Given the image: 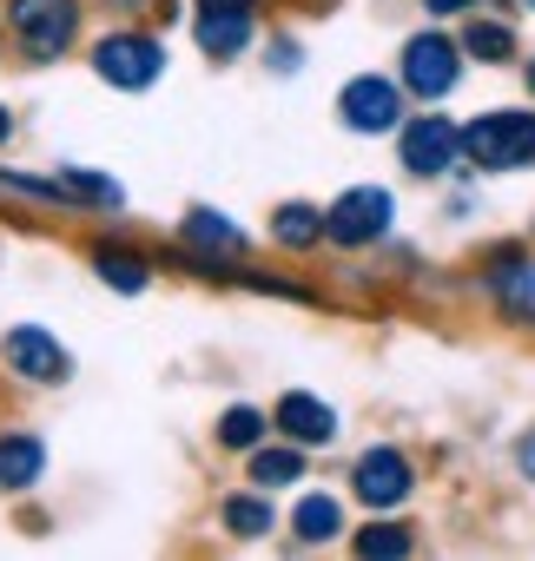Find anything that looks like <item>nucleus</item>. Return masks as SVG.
Returning <instances> with one entry per match:
<instances>
[{
  "instance_id": "7",
  "label": "nucleus",
  "mask_w": 535,
  "mask_h": 561,
  "mask_svg": "<svg viewBox=\"0 0 535 561\" xmlns=\"http://www.w3.org/2000/svg\"><path fill=\"white\" fill-rule=\"evenodd\" d=\"M338 106H344V126H357V133H390V126L403 119V93H397L390 80H377V73L351 80Z\"/></svg>"
},
{
  "instance_id": "12",
  "label": "nucleus",
  "mask_w": 535,
  "mask_h": 561,
  "mask_svg": "<svg viewBox=\"0 0 535 561\" xmlns=\"http://www.w3.org/2000/svg\"><path fill=\"white\" fill-rule=\"evenodd\" d=\"M244 41H251V14H244V8H198V47H205V54L225 60V54H238Z\"/></svg>"
},
{
  "instance_id": "19",
  "label": "nucleus",
  "mask_w": 535,
  "mask_h": 561,
  "mask_svg": "<svg viewBox=\"0 0 535 561\" xmlns=\"http://www.w3.org/2000/svg\"><path fill=\"white\" fill-rule=\"evenodd\" d=\"M463 54H476V60H509L515 54V34L509 27H496V21H476V27H463Z\"/></svg>"
},
{
  "instance_id": "11",
  "label": "nucleus",
  "mask_w": 535,
  "mask_h": 561,
  "mask_svg": "<svg viewBox=\"0 0 535 561\" xmlns=\"http://www.w3.org/2000/svg\"><path fill=\"white\" fill-rule=\"evenodd\" d=\"M496 305L515 318V324H535V257H502L496 277H489Z\"/></svg>"
},
{
  "instance_id": "4",
  "label": "nucleus",
  "mask_w": 535,
  "mask_h": 561,
  "mask_svg": "<svg viewBox=\"0 0 535 561\" xmlns=\"http://www.w3.org/2000/svg\"><path fill=\"white\" fill-rule=\"evenodd\" d=\"M93 67H100L106 87L139 93V87H152V80L166 73V54H159V41H146V34H106L100 54H93Z\"/></svg>"
},
{
  "instance_id": "9",
  "label": "nucleus",
  "mask_w": 535,
  "mask_h": 561,
  "mask_svg": "<svg viewBox=\"0 0 535 561\" xmlns=\"http://www.w3.org/2000/svg\"><path fill=\"white\" fill-rule=\"evenodd\" d=\"M8 364L27 377V383H60L67 377V351L41 331V324H21V331H8Z\"/></svg>"
},
{
  "instance_id": "22",
  "label": "nucleus",
  "mask_w": 535,
  "mask_h": 561,
  "mask_svg": "<svg viewBox=\"0 0 535 561\" xmlns=\"http://www.w3.org/2000/svg\"><path fill=\"white\" fill-rule=\"evenodd\" d=\"M357 554H371V561H384V554H410V528L377 522V528H364V535H357Z\"/></svg>"
},
{
  "instance_id": "2",
  "label": "nucleus",
  "mask_w": 535,
  "mask_h": 561,
  "mask_svg": "<svg viewBox=\"0 0 535 561\" xmlns=\"http://www.w3.org/2000/svg\"><path fill=\"white\" fill-rule=\"evenodd\" d=\"M8 27H14L21 54L60 60V54L73 47V34H80V8H73V0H14V8H8Z\"/></svg>"
},
{
  "instance_id": "25",
  "label": "nucleus",
  "mask_w": 535,
  "mask_h": 561,
  "mask_svg": "<svg viewBox=\"0 0 535 561\" xmlns=\"http://www.w3.org/2000/svg\"><path fill=\"white\" fill-rule=\"evenodd\" d=\"M430 14H463V8H476V0H423Z\"/></svg>"
},
{
  "instance_id": "21",
  "label": "nucleus",
  "mask_w": 535,
  "mask_h": 561,
  "mask_svg": "<svg viewBox=\"0 0 535 561\" xmlns=\"http://www.w3.org/2000/svg\"><path fill=\"white\" fill-rule=\"evenodd\" d=\"M258 436H264V416L258 410H244V403L225 410V423H218V443L225 449H258Z\"/></svg>"
},
{
  "instance_id": "26",
  "label": "nucleus",
  "mask_w": 535,
  "mask_h": 561,
  "mask_svg": "<svg viewBox=\"0 0 535 561\" xmlns=\"http://www.w3.org/2000/svg\"><path fill=\"white\" fill-rule=\"evenodd\" d=\"M198 8H244V14H251L258 0H198Z\"/></svg>"
},
{
  "instance_id": "5",
  "label": "nucleus",
  "mask_w": 535,
  "mask_h": 561,
  "mask_svg": "<svg viewBox=\"0 0 535 561\" xmlns=\"http://www.w3.org/2000/svg\"><path fill=\"white\" fill-rule=\"evenodd\" d=\"M456 73H463V47H456V41L417 34V41L403 47V87H410L417 100H443V93L456 87Z\"/></svg>"
},
{
  "instance_id": "3",
  "label": "nucleus",
  "mask_w": 535,
  "mask_h": 561,
  "mask_svg": "<svg viewBox=\"0 0 535 561\" xmlns=\"http://www.w3.org/2000/svg\"><path fill=\"white\" fill-rule=\"evenodd\" d=\"M390 211H397V198H390L384 185H351V192L325 211V231L357 251V244H377V238L390 231Z\"/></svg>"
},
{
  "instance_id": "23",
  "label": "nucleus",
  "mask_w": 535,
  "mask_h": 561,
  "mask_svg": "<svg viewBox=\"0 0 535 561\" xmlns=\"http://www.w3.org/2000/svg\"><path fill=\"white\" fill-rule=\"evenodd\" d=\"M60 192H73V198H93V205H119V198H126L113 179H93V172H67V179H60Z\"/></svg>"
},
{
  "instance_id": "1",
  "label": "nucleus",
  "mask_w": 535,
  "mask_h": 561,
  "mask_svg": "<svg viewBox=\"0 0 535 561\" xmlns=\"http://www.w3.org/2000/svg\"><path fill=\"white\" fill-rule=\"evenodd\" d=\"M463 152L482 172H515L535 165V113H482L463 126Z\"/></svg>"
},
{
  "instance_id": "20",
  "label": "nucleus",
  "mask_w": 535,
  "mask_h": 561,
  "mask_svg": "<svg viewBox=\"0 0 535 561\" xmlns=\"http://www.w3.org/2000/svg\"><path fill=\"white\" fill-rule=\"evenodd\" d=\"M225 528L251 541V535H264V528H272V508H264L258 495H231V502H225Z\"/></svg>"
},
{
  "instance_id": "28",
  "label": "nucleus",
  "mask_w": 535,
  "mask_h": 561,
  "mask_svg": "<svg viewBox=\"0 0 535 561\" xmlns=\"http://www.w3.org/2000/svg\"><path fill=\"white\" fill-rule=\"evenodd\" d=\"M522 462H528V469H535V436H528V443H522Z\"/></svg>"
},
{
  "instance_id": "14",
  "label": "nucleus",
  "mask_w": 535,
  "mask_h": 561,
  "mask_svg": "<svg viewBox=\"0 0 535 561\" xmlns=\"http://www.w3.org/2000/svg\"><path fill=\"white\" fill-rule=\"evenodd\" d=\"M179 238L198 244V251H212V257H238V251H244V231H238L231 218H218V211H185Z\"/></svg>"
},
{
  "instance_id": "15",
  "label": "nucleus",
  "mask_w": 535,
  "mask_h": 561,
  "mask_svg": "<svg viewBox=\"0 0 535 561\" xmlns=\"http://www.w3.org/2000/svg\"><path fill=\"white\" fill-rule=\"evenodd\" d=\"M93 271L106 277L113 291H146V277H152L146 257H139V251H119V244H100V251H93Z\"/></svg>"
},
{
  "instance_id": "13",
  "label": "nucleus",
  "mask_w": 535,
  "mask_h": 561,
  "mask_svg": "<svg viewBox=\"0 0 535 561\" xmlns=\"http://www.w3.org/2000/svg\"><path fill=\"white\" fill-rule=\"evenodd\" d=\"M47 469L41 436H0V489H34Z\"/></svg>"
},
{
  "instance_id": "27",
  "label": "nucleus",
  "mask_w": 535,
  "mask_h": 561,
  "mask_svg": "<svg viewBox=\"0 0 535 561\" xmlns=\"http://www.w3.org/2000/svg\"><path fill=\"white\" fill-rule=\"evenodd\" d=\"M8 139H14V113H8V106H0V146H8Z\"/></svg>"
},
{
  "instance_id": "10",
  "label": "nucleus",
  "mask_w": 535,
  "mask_h": 561,
  "mask_svg": "<svg viewBox=\"0 0 535 561\" xmlns=\"http://www.w3.org/2000/svg\"><path fill=\"white\" fill-rule=\"evenodd\" d=\"M278 430H285L292 443H305V449H318V443H331V436H338V416H331V403H318V397H305V390H292V397L278 403Z\"/></svg>"
},
{
  "instance_id": "18",
  "label": "nucleus",
  "mask_w": 535,
  "mask_h": 561,
  "mask_svg": "<svg viewBox=\"0 0 535 561\" xmlns=\"http://www.w3.org/2000/svg\"><path fill=\"white\" fill-rule=\"evenodd\" d=\"M272 238H278L285 251H305V244H318V238H325V218H318L311 205H285V211L272 218Z\"/></svg>"
},
{
  "instance_id": "29",
  "label": "nucleus",
  "mask_w": 535,
  "mask_h": 561,
  "mask_svg": "<svg viewBox=\"0 0 535 561\" xmlns=\"http://www.w3.org/2000/svg\"><path fill=\"white\" fill-rule=\"evenodd\" d=\"M528 8H535V0H528Z\"/></svg>"
},
{
  "instance_id": "16",
  "label": "nucleus",
  "mask_w": 535,
  "mask_h": 561,
  "mask_svg": "<svg viewBox=\"0 0 535 561\" xmlns=\"http://www.w3.org/2000/svg\"><path fill=\"white\" fill-rule=\"evenodd\" d=\"M298 476H305V443H292V449H258L251 456V482L258 489H285Z\"/></svg>"
},
{
  "instance_id": "30",
  "label": "nucleus",
  "mask_w": 535,
  "mask_h": 561,
  "mask_svg": "<svg viewBox=\"0 0 535 561\" xmlns=\"http://www.w3.org/2000/svg\"><path fill=\"white\" fill-rule=\"evenodd\" d=\"M528 80H535V73H528Z\"/></svg>"
},
{
  "instance_id": "17",
  "label": "nucleus",
  "mask_w": 535,
  "mask_h": 561,
  "mask_svg": "<svg viewBox=\"0 0 535 561\" xmlns=\"http://www.w3.org/2000/svg\"><path fill=\"white\" fill-rule=\"evenodd\" d=\"M292 528H298V541H331V535L344 528L338 495H305V502H298V515H292Z\"/></svg>"
},
{
  "instance_id": "8",
  "label": "nucleus",
  "mask_w": 535,
  "mask_h": 561,
  "mask_svg": "<svg viewBox=\"0 0 535 561\" xmlns=\"http://www.w3.org/2000/svg\"><path fill=\"white\" fill-rule=\"evenodd\" d=\"M351 482H357V502H371V508H397V502L410 495V462H403L397 449H371V456L351 469Z\"/></svg>"
},
{
  "instance_id": "24",
  "label": "nucleus",
  "mask_w": 535,
  "mask_h": 561,
  "mask_svg": "<svg viewBox=\"0 0 535 561\" xmlns=\"http://www.w3.org/2000/svg\"><path fill=\"white\" fill-rule=\"evenodd\" d=\"M272 67H278V73H292V67H298V47H292V41H278V47H272Z\"/></svg>"
},
{
  "instance_id": "6",
  "label": "nucleus",
  "mask_w": 535,
  "mask_h": 561,
  "mask_svg": "<svg viewBox=\"0 0 535 561\" xmlns=\"http://www.w3.org/2000/svg\"><path fill=\"white\" fill-rule=\"evenodd\" d=\"M456 159H463V126H449L443 113H423V119L403 126V165H410L417 179H436V172H449Z\"/></svg>"
}]
</instances>
